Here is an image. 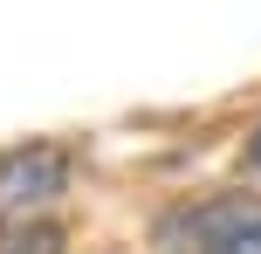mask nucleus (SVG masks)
Returning <instances> with one entry per match:
<instances>
[{
  "instance_id": "f03ea898",
  "label": "nucleus",
  "mask_w": 261,
  "mask_h": 254,
  "mask_svg": "<svg viewBox=\"0 0 261 254\" xmlns=\"http://www.w3.org/2000/svg\"><path fill=\"white\" fill-rule=\"evenodd\" d=\"M69 192V151L35 137V145H14L0 158V234H21V227H41L55 200Z\"/></svg>"
},
{
  "instance_id": "7ed1b4c3",
  "label": "nucleus",
  "mask_w": 261,
  "mask_h": 254,
  "mask_svg": "<svg viewBox=\"0 0 261 254\" xmlns=\"http://www.w3.org/2000/svg\"><path fill=\"white\" fill-rule=\"evenodd\" d=\"M0 254H62V234L41 220V227H21V234H0Z\"/></svg>"
},
{
  "instance_id": "f257e3e1",
  "label": "nucleus",
  "mask_w": 261,
  "mask_h": 254,
  "mask_svg": "<svg viewBox=\"0 0 261 254\" xmlns=\"http://www.w3.org/2000/svg\"><path fill=\"white\" fill-rule=\"evenodd\" d=\"M158 247L165 254H261V200L220 192V200L179 206L158 220Z\"/></svg>"
},
{
  "instance_id": "20e7f679",
  "label": "nucleus",
  "mask_w": 261,
  "mask_h": 254,
  "mask_svg": "<svg viewBox=\"0 0 261 254\" xmlns=\"http://www.w3.org/2000/svg\"><path fill=\"white\" fill-rule=\"evenodd\" d=\"M248 165H254V172H261V131H254V145H248Z\"/></svg>"
}]
</instances>
